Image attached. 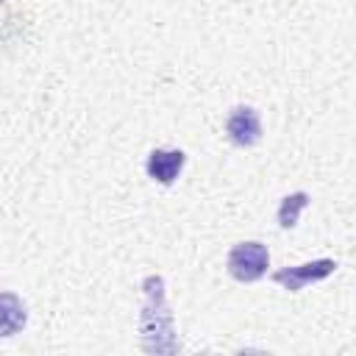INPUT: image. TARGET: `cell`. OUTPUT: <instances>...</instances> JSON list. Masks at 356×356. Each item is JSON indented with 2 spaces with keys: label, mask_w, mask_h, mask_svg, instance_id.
<instances>
[{
  "label": "cell",
  "mask_w": 356,
  "mask_h": 356,
  "mask_svg": "<svg viewBox=\"0 0 356 356\" xmlns=\"http://www.w3.org/2000/svg\"><path fill=\"white\" fill-rule=\"evenodd\" d=\"M225 134L236 147H253L261 139V117L253 106H234L225 117Z\"/></svg>",
  "instance_id": "3957f363"
},
{
  "label": "cell",
  "mask_w": 356,
  "mask_h": 356,
  "mask_svg": "<svg viewBox=\"0 0 356 356\" xmlns=\"http://www.w3.org/2000/svg\"><path fill=\"white\" fill-rule=\"evenodd\" d=\"M184 164H186V153L181 147H156V150H150L145 170H147V178L150 181L170 186L181 175Z\"/></svg>",
  "instance_id": "277c9868"
},
{
  "label": "cell",
  "mask_w": 356,
  "mask_h": 356,
  "mask_svg": "<svg viewBox=\"0 0 356 356\" xmlns=\"http://www.w3.org/2000/svg\"><path fill=\"white\" fill-rule=\"evenodd\" d=\"M337 270V261L334 259H314V261H306V264H295V267H281L273 273V281L278 286H284L286 292H300L303 286L309 284H317V281H325L331 273Z\"/></svg>",
  "instance_id": "7a4b0ae2"
},
{
  "label": "cell",
  "mask_w": 356,
  "mask_h": 356,
  "mask_svg": "<svg viewBox=\"0 0 356 356\" xmlns=\"http://www.w3.org/2000/svg\"><path fill=\"white\" fill-rule=\"evenodd\" d=\"M228 273L234 281L239 284H253L259 278L267 275V267H270V250L267 245L256 242V239H248V242H236L231 250H228Z\"/></svg>",
  "instance_id": "6da1fadb"
},
{
  "label": "cell",
  "mask_w": 356,
  "mask_h": 356,
  "mask_svg": "<svg viewBox=\"0 0 356 356\" xmlns=\"http://www.w3.org/2000/svg\"><path fill=\"white\" fill-rule=\"evenodd\" d=\"M309 192H292V195H286V197H281V206H278V225L284 228V231H289V228H295L298 225V217H300V211L309 206Z\"/></svg>",
  "instance_id": "5b68a950"
}]
</instances>
